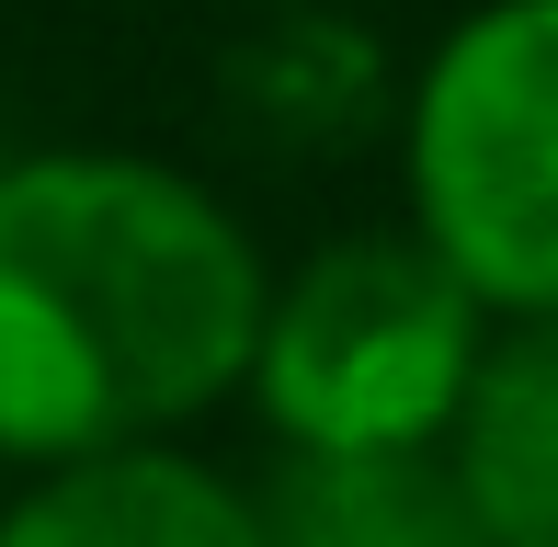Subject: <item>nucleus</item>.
I'll list each match as a JSON object with an SVG mask.
<instances>
[{
  "label": "nucleus",
  "mask_w": 558,
  "mask_h": 547,
  "mask_svg": "<svg viewBox=\"0 0 558 547\" xmlns=\"http://www.w3.org/2000/svg\"><path fill=\"white\" fill-rule=\"evenodd\" d=\"M251 81L286 104V126H342V114L376 92V58H353L331 23H286V35L251 58Z\"/></svg>",
  "instance_id": "nucleus-7"
},
{
  "label": "nucleus",
  "mask_w": 558,
  "mask_h": 547,
  "mask_svg": "<svg viewBox=\"0 0 558 547\" xmlns=\"http://www.w3.org/2000/svg\"><path fill=\"white\" fill-rule=\"evenodd\" d=\"M274 274L194 171L35 148L0 171V457H92L251 377Z\"/></svg>",
  "instance_id": "nucleus-1"
},
{
  "label": "nucleus",
  "mask_w": 558,
  "mask_h": 547,
  "mask_svg": "<svg viewBox=\"0 0 558 547\" xmlns=\"http://www.w3.org/2000/svg\"><path fill=\"white\" fill-rule=\"evenodd\" d=\"M445 467L490 547H558V319H513L478 354Z\"/></svg>",
  "instance_id": "nucleus-5"
},
{
  "label": "nucleus",
  "mask_w": 558,
  "mask_h": 547,
  "mask_svg": "<svg viewBox=\"0 0 558 547\" xmlns=\"http://www.w3.org/2000/svg\"><path fill=\"white\" fill-rule=\"evenodd\" d=\"M411 229L478 285L490 319H558V0H478L422 58Z\"/></svg>",
  "instance_id": "nucleus-3"
},
{
  "label": "nucleus",
  "mask_w": 558,
  "mask_h": 547,
  "mask_svg": "<svg viewBox=\"0 0 558 547\" xmlns=\"http://www.w3.org/2000/svg\"><path fill=\"white\" fill-rule=\"evenodd\" d=\"M490 354V308L422 229L331 240L263 296L251 400L286 434V457H399L445 445L468 411V377Z\"/></svg>",
  "instance_id": "nucleus-2"
},
{
  "label": "nucleus",
  "mask_w": 558,
  "mask_h": 547,
  "mask_svg": "<svg viewBox=\"0 0 558 547\" xmlns=\"http://www.w3.org/2000/svg\"><path fill=\"white\" fill-rule=\"evenodd\" d=\"M263 547H490L445 445L399 457H286L263 490Z\"/></svg>",
  "instance_id": "nucleus-6"
},
{
  "label": "nucleus",
  "mask_w": 558,
  "mask_h": 547,
  "mask_svg": "<svg viewBox=\"0 0 558 547\" xmlns=\"http://www.w3.org/2000/svg\"><path fill=\"white\" fill-rule=\"evenodd\" d=\"M0 547H263V490L217 479L206 457L148 445H92L46 457L23 502H0Z\"/></svg>",
  "instance_id": "nucleus-4"
}]
</instances>
